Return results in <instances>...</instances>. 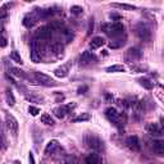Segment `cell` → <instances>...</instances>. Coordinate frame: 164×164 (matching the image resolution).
<instances>
[{"label":"cell","mask_w":164,"mask_h":164,"mask_svg":"<svg viewBox=\"0 0 164 164\" xmlns=\"http://www.w3.org/2000/svg\"><path fill=\"white\" fill-rule=\"evenodd\" d=\"M39 14H37V10L35 9L32 13H28L23 17V21H22V23H23V26L26 28H32L36 23H37V21H39Z\"/></svg>","instance_id":"obj_11"},{"label":"cell","mask_w":164,"mask_h":164,"mask_svg":"<svg viewBox=\"0 0 164 164\" xmlns=\"http://www.w3.org/2000/svg\"><path fill=\"white\" fill-rule=\"evenodd\" d=\"M55 95H57V101H58V103L64 100V95H63V94H58V92H57Z\"/></svg>","instance_id":"obj_37"},{"label":"cell","mask_w":164,"mask_h":164,"mask_svg":"<svg viewBox=\"0 0 164 164\" xmlns=\"http://www.w3.org/2000/svg\"><path fill=\"white\" fill-rule=\"evenodd\" d=\"M30 58L34 63H40L41 62V46L37 40H32L31 42V54Z\"/></svg>","instance_id":"obj_8"},{"label":"cell","mask_w":164,"mask_h":164,"mask_svg":"<svg viewBox=\"0 0 164 164\" xmlns=\"http://www.w3.org/2000/svg\"><path fill=\"white\" fill-rule=\"evenodd\" d=\"M41 123L46 124V126H54V119L51 118V115H50V114L44 113V114L41 115Z\"/></svg>","instance_id":"obj_26"},{"label":"cell","mask_w":164,"mask_h":164,"mask_svg":"<svg viewBox=\"0 0 164 164\" xmlns=\"http://www.w3.org/2000/svg\"><path fill=\"white\" fill-rule=\"evenodd\" d=\"M53 36V30L51 27L48 26H42L40 28H37V31L35 32V40L40 41V40H49Z\"/></svg>","instance_id":"obj_10"},{"label":"cell","mask_w":164,"mask_h":164,"mask_svg":"<svg viewBox=\"0 0 164 164\" xmlns=\"http://www.w3.org/2000/svg\"><path fill=\"white\" fill-rule=\"evenodd\" d=\"M5 124H7V128H8L9 132L16 137L18 134V121L13 114H10V113L5 114Z\"/></svg>","instance_id":"obj_7"},{"label":"cell","mask_w":164,"mask_h":164,"mask_svg":"<svg viewBox=\"0 0 164 164\" xmlns=\"http://www.w3.org/2000/svg\"><path fill=\"white\" fill-rule=\"evenodd\" d=\"M141 55H143V53H141L140 48L134 46V48H129V49L127 50L126 58H127V60H129V62H136V60H138V59L141 58Z\"/></svg>","instance_id":"obj_15"},{"label":"cell","mask_w":164,"mask_h":164,"mask_svg":"<svg viewBox=\"0 0 164 164\" xmlns=\"http://www.w3.org/2000/svg\"><path fill=\"white\" fill-rule=\"evenodd\" d=\"M8 46V36L7 31L3 25H0V48H7Z\"/></svg>","instance_id":"obj_19"},{"label":"cell","mask_w":164,"mask_h":164,"mask_svg":"<svg viewBox=\"0 0 164 164\" xmlns=\"http://www.w3.org/2000/svg\"><path fill=\"white\" fill-rule=\"evenodd\" d=\"M126 145L131 151L138 152L141 150V144H140V140L137 136H128L126 140Z\"/></svg>","instance_id":"obj_13"},{"label":"cell","mask_w":164,"mask_h":164,"mask_svg":"<svg viewBox=\"0 0 164 164\" xmlns=\"http://www.w3.org/2000/svg\"><path fill=\"white\" fill-rule=\"evenodd\" d=\"M92 28H94V19L91 18V19H90V26H89V35L91 34V31H92Z\"/></svg>","instance_id":"obj_39"},{"label":"cell","mask_w":164,"mask_h":164,"mask_svg":"<svg viewBox=\"0 0 164 164\" xmlns=\"http://www.w3.org/2000/svg\"><path fill=\"white\" fill-rule=\"evenodd\" d=\"M50 50L53 51V54H55L57 57H60L63 55V53H64V46H63V44L62 42H54Z\"/></svg>","instance_id":"obj_20"},{"label":"cell","mask_w":164,"mask_h":164,"mask_svg":"<svg viewBox=\"0 0 164 164\" xmlns=\"http://www.w3.org/2000/svg\"><path fill=\"white\" fill-rule=\"evenodd\" d=\"M124 45H126V39L124 37H118L114 41L109 42V48L110 49H119V48H122Z\"/></svg>","instance_id":"obj_22"},{"label":"cell","mask_w":164,"mask_h":164,"mask_svg":"<svg viewBox=\"0 0 164 164\" xmlns=\"http://www.w3.org/2000/svg\"><path fill=\"white\" fill-rule=\"evenodd\" d=\"M135 32L140 40L143 41H150L151 40V31L145 23H138L135 27Z\"/></svg>","instance_id":"obj_4"},{"label":"cell","mask_w":164,"mask_h":164,"mask_svg":"<svg viewBox=\"0 0 164 164\" xmlns=\"http://www.w3.org/2000/svg\"><path fill=\"white\" fill-rule=\"evenodd\" d=\"M28 160H30V164H35V157H34V154H32V152H30Z\"/></svg>","instance_id":"obj_38"},{"label":"cell","mask_w":164,"mask_h":164,"mask_svg":"<svg viewBox=\"0 0 164 164\" xmlns=\"http://www.w3.org/2000/svg\"><path fill=\"white\" fill-rule=\"evenodd\" d=\"M101 30L104 31V34L109 37L118 39L123 35L124 32V26L121 22H110V23H103Z\"/></svg>","instance_id":"obj_2"},{"label":"cell","mask_w":164,"mask_h":164,"mask_svg":"<svg viewBox=\"0 0 164 164\" xmlns=\"http://www.w3.org/2000/svg\"><path fill=\"white\" fill-rule=\"evenodd\" d=\"M85 163L86 164H100L101 163V158L97 152H91V154H87L85 158Z\"/></svg>","instance_id":"obj_16"},{"label":"cell","mask_w":164,"mask_h":164,"mask_svg":"<svg viewBox=\"0 0 164 164\" xmlns=\"http://www.w3.org/2000/svg\"><path fill=\"white\" fill-rule=\"evenodd\" d=\"M105 72L108 73H118V72H124V67L122 64H114V65H110L105 69Z\"/></svg>","instance_id":"obj_25"},{"label":"cell","mask_w":164,"mask_h":164,"mask_svg":"<svg viewBox=\"0 0 164 164\" xmlns=\"http://www.w3.org/2000/svg\"><path fill=\"white\" fill-rule=\"evenodd\" d=\"M150 148L155 152L157 155L163 157L164 155V141L163 140H151L150 141Z\"/></svg>","instance_id":"obj_14"},{"label":"cell","mask_w":164,"mask_h":164,"mask_svg":"<svg viewBox=\"0 0 164 164\" xmlns=\"http://www.w3.org/2000/svg\"><path fill=\"white\" fill-rule=\"evenodd\" d=\"M71 13L74 14V16H80L83 13V8L80 7V5H72L71 7Z\"/></svg>","instance_id":"obj_32"},{"label":"cell","mask_w":164,"mask_h":164,"mask_svg":"<svg viewBox=\"0 0 164 164\" xmlns=\"http://www.w3.org/2000/svg\"><path fill=\"white\" fill-rule=\"evenodd\" d=\"M58 146H59V143H58L57 140H51V141H49L48 145H46V148H45V150H44L45 155H50V154H53V152L57 150Z\"/></svg>","instance_id":"obj_18"},{"label":"cell","mask_w":164,"mask_h":164,"mask_svg":"<svg viewBox=\"0 0 164 164\" xmlns=\"http://www.w3.org/2000/svg\"><path fill=\"white\" fill-rule=\"evenodd\" d=\"M90 119H91V115L89 113H82L76 118H73V122H76V123L77 122H86V121H90Z\"/></svg>","instance_id":"obj_28"},{"label":"cell","mask_w":164,"mask_h":164,"mask_svg":"<svg viewBox=\"0 0 164 164\" xmlns=\"http://www.w3.org/2000/svg\"><path fill=\"white\" fill-rule=\"evenodd\" d=\"M96 62H97V57L95 55L92 51H89V50L83 51L81 54V57H80V64L83 65V67H87V65L95 64Z\"/></svg>","instance_id":"obj_9"},{"label":"cell","mask_w":164,"mask_h":164,"mask_svg":"<svg viewBox=\"0 0 164 164\" xmlns=\"http://www.w3.org/2000/svg\"><path fill=\"white\" fill-rule=\"evenodd\" d=\"M138 81V83L144 87V89H146V90H152V87H154V83H152L149 78H145V77H141V78H138L137 80Z\"/></svg>","instance_id":"obj_24"},{"label":"cell","mask_w":164,"mask_h":164,"mask_svg":"<svg viewBox=\"0 0 164 164\" xmlns=\"http://www.w3.org/2000/svg\"><path fill=\"white\" fill-rule=\"evenodd\" d=\"M5 100H7V103H8L9 106H14L16 97H14V95H13V92H12V90H10V89L5 90Z\"/></svg>","instance_id":"obj_23"},{"label":"cell","mask_w":164,"mask_h":164,"mask_svg":"<svg viewBox=\"0 0 164 164\" xmlns=\"http://www.w3.org/2000/svg\"><path fill=\"white\" fill-rule=\"evenodd\" d=\"M109 17H110L112 19H114V21H117V22H118L119 19H121V18H122V17H121V16H119L118 13H110V16H109Z\"/></svg>","instance_id":"obj_35"},{"label":"cell","mask_w":164,"mask_h":164,"mask_svg":"<svg viewBox=\"0 0 164 164\" xmlns=\"http://www.w3.org/2000/svg\"><path fill=\"white\" fill-rule=\"evenodd\" d=\"M104 39L103 37H100V36H96V37H94L91 41H90V48L92 49V50H95V49H99V48H101L103 45H104Z\"/></svg>","instance_id":"obj_21"},{"label":"cell","mask_w":164,"mask_h":164,"mask_svg":"<svg viewBox=\"0 0 164 164\" xmlns=\"http://www.w3.org/2000/svg\"><path fill=\"white\" fill-rule=\"evenodd\" d=\"M105 117L110 121L118 129H122L127 123V115L124 113H119L115 108L110 106L105 110Z\"/></svg>","instance_id":"obj_1"},{"label":"cell","mask_w":164,"mask_h":164,"mask_svg":"<svg viewBox=\"0 0 164 164\" xmlns=\"http://www.w3.org/2000/svg\"><path fill=\"white\" fill-rule=\"evenodd\" d=\"M10 59H12L13 62H16V63H18V64H23V60H22V58H21V55L18 54L17 50H13L12 53H10Z\"/></svg>","instance_id":"obj_30"},{"label":"cell","mask_w":164,"mask_h":164,"mask_svg":"<svg viewBox=\"0 0 164 164\" xmlns=\"http://www.w3.org/2000/svg\"><path fill=\"white\" fill-rule=\"evenodd\" d=\"M85 144L87 148H90L92 151L95 152H100V151H104L105 149V143L96 135H92V134H87L85 136Z\"/></svg>","instance_id":"obj_3"},{"label":"cell","mask_w":164,"mask_h":164,"mask_svg":"<svg viewBox=\"0 0 164 164\" xmlns=\"http://www.w3.org/2000/svg\"><path fill=\"white\" fill-rule=\"evenodd\" d=\"M8 7H9V4H5L4 7L0 8V21L7 17V8H8Z\"/></svg>","instance_id":"obj_34"},{"label":"cell","mask_w":164,"mask_h":164,"mask_svg":"<svg viewBox=\"0 0 164 164\" xmlns=\"http://www.w3.org/2000/svg\"><path fill=\"white\" fill-rule=\"evenodd\" d=\"M76 108V103H69V104H65V105H60V106H58V108H55L53 110V113H54V115H55L57 118H59V119H63L67 114H69L73 109Z\"/></svg>","instance_id":"obj_6"},{"label":"cell","mask_w":164,"mask_h":164,"mask_svg":"<svg viewBox=\"0 0 164 164\" xmlns=\"http://www.w3.org/2000/svg\"><path fill=\"white\" fill-rule=\"evenodd\" d=\"M28 112H30V114H31V115L36 117V115L40 113V108L34 106V105H30V106H28Z\"/></svg>","instance_id":"obj_33"},{"label":"cell","mask_w":164,"mask_h":164,"mask_svg":"<svg viewBox=\"0 0 164 164\" xmlns=\"http://www.w3.org/2000/svg\"><path fill=\"white\" fill-rule=\"evenodd\" d=\"M34 77H35V80H36V82L40 83V85H42V86L51 87V86H57V85H58L51 77H49L48 74L41 73V72H37V71L34 72Z\"/></svg>","instance_id":"obj_5"},{"label":"cell","mask_w":164,"mask_h":164,"mask_svg":"<svg viewBox=\"0 0 164 164\" xmlns=\"http://www.w3.org/2000/svg\"><path fill=\"white\" fill-rule=\"evenodd\" d=\"M68 67L67 65H60V67L55 68L54 69V74H55V77L58 78H65L68 76Z\"/></svg>","instance_id":"obj_17"},{"label":"cell","mask_w":164,"mask_h":164,"mask_svg":"<svg viewBox=\"0 0 164 164\" xmlns=\"http://www.w3.org/2000/svg\"><path fill=\"white\" fill-rule=\"evenodd\" d=\"M85 91H87V86H81V87H78V94H86Z\"/></svg>","instance_id":"obj_36"},{"label":"cell","mask_w":164,"mask_h":164,"mask_svg":"<svg viewBox=\"0 0 164 164\" xmlns=\"http://www.w3.org/2000/svg\"><path fill=\"white\" fill-rule=\"evenodd\" d=\"M112 7H117L121 9H126V10H135L136 7L131 5V4H126V3H112Z\"/></svg>","instance_id":"obj_29"},{"label":"cell","mask_w":164,"mask_h":164,"mask_svg":"<svg viewBox=\"0 0 164 164\" xmlns=\"http://www.w3.org/2000/svg\"><path fill=\"white\" fill-rule=\"evenodd\" d=\"M10 71H12V74L17 76V77L27 78V76H26V73H25L23 71H22V69H19V68H14V67H12V68H10Z\"/></svg>","instance_id":"obj_31"},{"label":"cell","mask_w":164,"mask_h":164,"mask_svg":"<svg viewBox=\"0 0 164 164\" xmlns=\"http://www.w3.org/2000/svg\"><path fill=\"white\" fill-rule=\"evenodd\" d=\"M146 131L148 134L152 137H162L163 136V128L160 124L154 123V122H150L146 124Z\"/></svg>","instance_id":"obj_12"},{"label":"cell","mask_w":164,"mask_h":164,"mask_svg":"<svg viewBox=\"0 0 164 164\" xmlns=\"http://www.w3.org/2000/svg\"><path fill=\"white\" fill-rule=\"evenodd\" d=\"M26 100L31 101V103H42L44 101V97L42 96H39V95H34V94H31V95H26Z\"/></svg>","instance_id":"obj_27"}]
</instances>
